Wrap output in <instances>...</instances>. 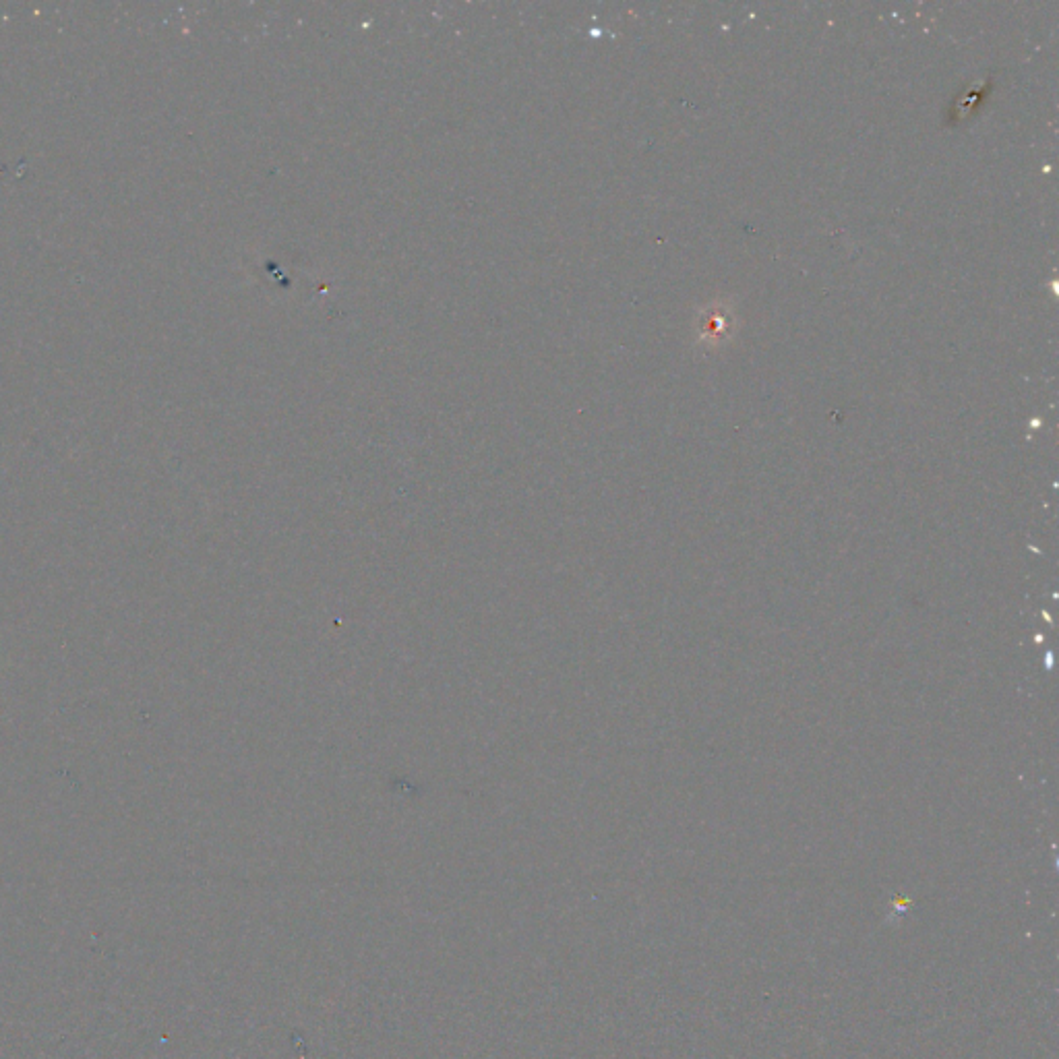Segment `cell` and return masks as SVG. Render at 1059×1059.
<instances>
[{"label": "cell", "mask_w": 1059, "mask_h": 1059, "mask_svg": "<svg viewBox=\"0 0 1059 1059\" xmlns=\"http://www.w3.org/2000/svg\"><path fill=\"white\" fill-rule=\"evenodd\" d=\"M722 329H724V321H722V317L716 315V313H712V319L706 321L702 334L708 336V338H712V340H716L718 336H722Z\"/></svg>", "instance_id": "1"}]
</instances>
